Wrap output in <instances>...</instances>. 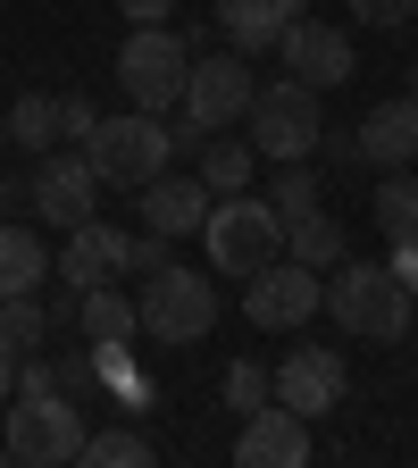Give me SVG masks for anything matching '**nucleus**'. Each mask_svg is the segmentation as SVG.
<instances>
[{
    "instance_id": "f257e3e1",
    "label": "nucleus",
    "mask_w": 418,
    "mask_h": 468,
    "mask_svg": "<svg viewBox=\"0 0 418 468\" xmlns=\"http://www.w3.org/2000/svg\"><path fill=\"white\" fill-rule=\"evenodd\" d=\"M327 310L351 343H410V318H418V292L385 268V260H335L327 268Z\"/></svg>"
},
{
    "instance_id": "f03ea898",
    "label": "nucleus",
    "mask_w": 418,
    "mask_h": 468,
    "mask_svg": "<svg viewBox=\"0 0 418 468\" xmlns=\"http://www.w3.org/2000/svg\"><path fill=\"white\" fill-rule=\"evenodd\" d=\"M201 251H209V276H260L268 260H284V218L268 193H218L209 218H201Z\"/></svg>"
},
{
    "instance_id": "7ed1b4c3",
    "label": "nucleus",
    "mask_w": 418,
    "mask_h": 468,
    "mask_svg": "<svg viewBox=\"0 0 418 468\" xmlns=\"http://www.w3.org/2000/svg\"><path fill=\"white\" fill-rule=\"evenodd\" d=\"M0 460H17V468L84 460V401H68V393H9L0 401Z\"/></svg>"
},
{
    "instance_id": "20e7f679",
    "label": "nucleus",
    "mask_w": 418,
    "mask_h": 468,
    "mask_svg": "<svg viewBox=\"0 0 418 468\" xmlns=\"http://www.w3.org/2000/svg\"><path fill=\"white\" fill-rule=\"evenodd\" d=\"M84 159L101 176V193H143L151 176L176 159V126L151 117V109H117V117H101V126L84 134Z\"/></svg>"
},
{
    "instance_id": "39448f33",
    "label": "nucleus",
    "mask_w": 418,
    "mask_h": 468,
    "mask_svg": "<svg viewBox=\"0 0 418 468\" xmlns=\"http://www.w3.org/2000/svg\"><path fill=\"white\" fill-rule=\"evenodd\" d=\"M185 76H193V42L176 26H126V50H117V92H126V109L176 117L185 109Z\"/></svg>"
},
{
    "instance_id": "423d86ee",
    "label": "nucleus",
    "mask_w": 418,
    "mask_h": 468,
    "mask_svg": "<svg viewBox=\"0 0 418 468\" xmlns=\"http://www.w3.org/2000/svg\"><path fill=\"white\" fill-rule=\"evenodd\" d=\"M134 310H143V335H151V343L193 351V343H209V326H218V284H209L201 268H176V260H167L159 276H143Z\"/></svg>"
},
{
    "instance_id": "0eeeda50",
    "label": "nucleus",
    "mask_w": 418,
    "mask_h": 468,
    "mask_svg": "<svg viewBox=\"0 0 418 468\" xmlns=\"http://www.w3.org/2000/svg\"><path fill=\"white\" fill-rule=\"evenodd\" d=\"M243 126H252V151H260V159H310V151L327 143V109H318V92H310V84L276 76V84H260V92H252Z\"/></svg>"
},
{
    "instance_id": "6e6552de",
    "label": "nucleus",
    "mask_w": 418,
    "mask_h": 468,
    "mask_svg": "<svg viewBox=\"0 0 418 468\" xmlns=\"http://www.w3.org/2000/svg\"><path fill=\"white\" fill-rule=\"evenodd\" d=\"M327 310V276L302 268V260H268L260 276H243V318L260 335H293V326H310Z\"/></svg>"
},
{
    "instance_id": "1a4fd4ad",
    "label": "nucleus",
    "mask_w": 418,
    "mask_h": 468,
    "mask_svg": "<svg viewBox=\"0 0 418 468\" xmlns=\"http://www.w3.org/2000/svg\"><path fill=\"white\" fill-rule=\"evenodd\" d=\"M260 76H252V58L243 50H193V76H185V109L176 117H193L201 134H226L234 117L252 109Z\"/></svg>"
},
{
    "instance_id": "9d476101",
    "label": "nucleus",
    "mask_w": 418,
    "mask_h": 468,
    "mask_svg": "<svg viewBox=\"0 0 418 468\" xmlns=\"http://www.w3.org/2000/svg\"><path fill=\"white\" fill-rule=\"evenodd\" d=\"M276 68L293 84H310V92H343L351 76H360V50H351V34L327 26V17H293L276 34Z\"/></svg>"
},
{
    "instance_id": "9b49d317",
    "label": "nucleus",
    "mask_w": 418,
    "mask_h": 468,
    "mask_svg": "<svg viewBox=\"0 0 418 468\" xmlns=\"http://www.w3.org/2000/svg\"><path fill=\"white\" fill-rule=\"evenodd\" d=\"M92 201H101V176H92V159H84V143H68V151H42L34 159V218L42 226H84L92 218Z\"/></svg>"
},
{
    "instance_id": "f8f14e48",
    "label": "nucleus",
    "mask_w": 418,
    "mask_h": 468,
    "mask_svg": "<svg viewBox=\"0 0 418 468\" xmlns=\"http://www.w3.org/2000/svg\"><path fill=\"white\" fill-rule=\"evenodd\" d=\"M343 393H351V368H343L335 343H302V351L276 360V401L293 410V419H327Z\"/></svg>"
},
{
    "instance_id": "ddd939ff",
    "label": "nucleus",
    "mask_w": 418,
    "mask_h": 468,
    "mask_svg": "<svg viewBox=\"0 0 418 468\" xmlns=\"http://www.w3.org/2000/svg\"><path fill=\"white\" fill-rule=\"evenodd\" d=\"M50 276H59V284H76V292H92V284H117V276H126V226H109V218L92 209L84 226H68V234H59Z\"/></svg>"
},
{
    "instance_id": "4468645a",
    "label": "nucleus",
    "mask_w": 418,
    "mask_h": 468,
    "mask_svg": "<svg viewBox=\"0 0 418 468\" xmlns=\"http://www.w3.org/2000/svg\"><path fill=\"white\" fill-rule=\"evenodd\" d=\"M209 201H218V193L201 185V176H176V167H159L151 185L134 193V218H143L151 234H167V243H176V234H201Z\"/></svg>"
},
{
    "instance_id": "2eb2a0df",
    "label": "nucleus",
    "mask_w": 418,
    "mask_h": 468,
    "mask_svg": "<svg viewBox=\"0 0 418 468\" xmlns=\"http://www.w3.org/2000/svg\"><path fill=\"white\" fill-rule=\"evenodd\" d=\"M351 151H360L377 176H385V167H410V159H418V92L377 101L360 126H351Z\"/></svg>"
},
{
    "instance_id": "dca6fc26",
    "label": "nucleus",
    "mask_w": 418,
    "mask_h": 468,
    "mask_svg": "<svg viewBox=\"0 0 418 468\" xmlns=\"http://www.w3.org/2000/svg\"><path fill=\"white\" fill-rule=\"evenodd\" d=\"M318 443H310V419H293V410L276 401V410H252L243 419V435H234V460L243 468H302Z\"/></svg>"
},
{
    "instance_id": "f3484780",
    "label": "nucleus",
    "mask_w": 418,
    "mask_h": 468,
    "mask_svg": "<svg viewBox=\"0 0 418 468\" xmlns=\"http://www.w3.org/2000/svg\"><path fill=\"white\" fill-rule=\"evenodd\" d=\"M302 17V0H218V34L243 50V58H260V50H276V34Z\"/></svg>"
},
{
    "instance_id": "a211bd4d",
    "label": "nucleus",
    "mask_w": 418,
    "mask_h": 468,
    "mask_svg": "<svg viewBox=\"0 0 418 468\" xmlns=\"http://www.w3.org/2000/svg\"><path fill=\"white\" fill-rule=\"evenodd\" d=\"M50 284V251H42V234L26 218H0V302L9 292H42Z\"/></svg>"
},
{
    "instance_id": "6ab92c4d",
    "label": "nucleus",
    "mask_w": 418,
    "mask_h": 468,
    "mask_svg": "<svg viewBox=\"0 0 418 468\" xmlns=\"http://www.w3.org/2000/svg\"><path fill=\"white\" fill-rule=\"evenodd\" d=\"M134 326H143V310L126 284H92L76 302V343H134Z\"/></svg>"
},
{
    "instance_id": "aec40b11",
    "label": "nucleus",
    "mask_w": 418,
    "mask_h": 468,
    "mask_svg": "<svg viewBox=\"0 0 418 468\" xmlns=\"http://www.w3.org/2000/svg\"><path fill=\"white\" fill-rule=\"evenodd\" d=\"M377 226H385L393 260H418V185H410V167H385V185H377Z\"/></svg>"
},
{
    "instance_id": "412c9836",
    "label": "nucleus",
    "mask_w": 418,
    "mask_h": 468,
    "mask_svg": "<svg viewBox=\"0 0 418 468\" xmlns=\"http://www.w3.org/2000/svg\"><path fill=\"white\" fill-rule=\"evenodd\" d=\"M252 167H260L252 143H226V134H201V143H193V176H201L209 193H243V185H252Z\"/></svg>"
},
{
    "instance_id": "4be33fe9",
    "label": "nucleus",
    "mask_w": 418,
    "mask_h": 468,
    "mask_svg": "<svg viewBox=\"0 0 418 468\" xmlns=\"http://www.w3.org/2000/svg\"><path fill=\"white\" fill-rule=\"evenodd\" d=\"M0 126H9V151H59V92H17Z\"/></svg>"
},
{
    "instance_id": "5701e85b",
    "label": "nucleus",
    "mask_w": 418,
    "mask_h": 468,
    "mask_svg": "<svg viewBox=\"0 0 418 468\" xmlns=\"http://www.w3.org/2000/svg\"><path fill=\"white\" fill-rule=\"evenodd\" d=\"M284 260H302V268H335L343 260V226L327 218V209H302V218H284Z\"/></svg>"
},
{
    "instance_id": "b1692460",
    "label": "nucleus",
    "mask_w": 418,
    "mask_h": 468,
    "mask_svg": "<svg viewBox=\"0 0 418 468\" xmlns=\"http://www.w3.org/2000/svg\"><path fill=\"white\" fill-rule=\"evenodd\" d=\"M84 468H151V435L126 419V427H101L84 435Z\"/></svg>"
},
{
    "instance_id": "393cba45",
    "label": "nucleus",
    "mask_w": 418,
    "mask_h": 468,
    "mask_svg": "<svg viewBox=\"0 0 418 468\" xmlns=\"http://www.w3.org/2000/svg\"><path fill=\"white\" fill-rule=\"evenodd\" d=\"M42 335H50V310H42V292H9V302H0V343L17 351H42Z\"/></svg>"
},
{
    "instance_id": "a878e982",
    "label": "nucleus",
    "mask_w": 418,
    "mask_h": 468,
    "mask_svg": "<svg viewBox=\"0 0 418 468\" xmlns=\"http://www.w3.org/2000/svg\"><path fill=\"white\" fill-rule=\"evenodd\" d=\"M268 201H276V218H302V209H318V167H310V159H276V176H268Z\"/></svg>"
},
{
    "instance_id": "bb28decb",
    "label": "nucleus",
    "mask_w": 418,
    "mask_h": 468,
    "mask_svg": "<svg viewBox=\"0 0 418 468\" xmlns=\"http://www.w3.org/2000/svg\"><path fill=\"white\" fill-rule=\"evenodd\" d=\"M268 401H276V377L260 360H226V410H243V419H252V410H268Z\"/></svg>"
},
{
    "instance_id": "cd10ccee",
    "label": "nucleus",
    "mask_w": 418,
    "mask_h": 468,
    "mask_svg": "<svg viewBox=\"0 0 418 468\" xmlns=\"http://www.w3.org/2000/svg\"><path fill=\"white\" fill-rule=\"evenodd\" d=\"M159 268H167V234H151V226L126 234V276H159Z\"/></svg>"
},
{
    "instance_id": "c85d7f7f",
    "label": "nucleus",
    "mask_w": 418,
    "mask_h": 468,
    "mask_svg": "<svg viewBox=\"0 0 418 468\" xmlns=\"http://www.w3.org/2000/svg\"><path fill=\"white\" fill-rule=\"evenodd\" d=\"M92 126H101V109H92L84 92H59V143H84Z\"/></svg>"
},
{
    "instance_id": "c756f323",
    "label": "nucleus",
    "mask_w": 418,
    "mask_h": 468,
    "mask_svg": "<svg viewBox=\"0 0 418 468\" xmlns=\"http://www.w3.org/2000/svg\"><path fill=\"white\" fill-rule=\"evenodd\" d=\"M351 17H360V26H410L418 0H351Z\"/></svg>"
},
{
    "instance_id": "7c9ffc66",
    "label": "nucleus",
    "mask_w": 418,
    "mask_h": 468,
    "mask_svg": "<svg viewBox=\"0 0 418 468\" xmlns=\"http://www.w3.org/2000/svg\"><path fill=\"white\" fill-rule=\"evenodd\" d=\"M17 209H34V167L26 176H0V218H17Z\"/></svg>"
},
{
    "instance_id": "2f4dec72",
    "label": "nucleus",
    "mask_w": 418,
    "mask_h": 468,
    "mask_svg": "<svg viewBox=\"0 0 418 468\" xmlns=\"http://www.w3.org/2000/svg\"><path fill=\"white\" fill-rule=\"evenodd\" d=\"M117 9H126V26H167L176 0H117Z\"/></svg>"
},
{
    "instance_id": "473e14b6",
    "label": "nucleus",
    "mask_w": 418,
    "mask_h": 468,
    "mask_svg": "<svg viewBox=\"0 0 418 468\" xmlns=\"http://www.w3.org/2000/svg\"><path fill=\"white\" fill-rule=\"evenodd\" d=\"M9 393H17V351L0 343V401H9Z\"/></svg>"
},
{
    "instance_id": "72a5a7b5",
    "label": "nucleus",
    "mask_w": 418,
    "mask_h": 468,
    "mask_svg": "<svg viewBox=\"0 0 418 468\" xmlns=\"http://www.w3.org/2000/svg\"><path fill=\"white\" fill-rule=\"evenodd\" d=\"M0 151H9V126H0Z\"/></svg>"
},
{
    "instance_id": "f704fd0d",
    "label": "nucleus",
    "mask_w": 418,
    "mask_h": 468,
    "mask_svg": "<svg viewBox=\"0 0 418 468\" xmlns=\"http://www.w3.org/2000/svg\"><path fill=\"white\" fill-rule=\"evenodd\" d=\"M410 343H418V318H410Z\"/></svg>"
},
{
    "instance_id": "c9c22d12",
    "label": "nucleus",
    "mask_w": 418,
    "mask_h": 468,
    "mask_svg": "<svg viewBox=\"0 0 418 468\" xmlns=\"http://www.w3.org/2000/svg\"><path fill=\"white\" fill-rule=\"evenodd\" d=\"M410 34H418V17H410Z\"/></svg>"
},
{
    "instance_id": "e433bc0d",
    "label": "nucleus",
    "mask_w": 418,
    "mask_h": 468,
    "mask_svg": "<svg viewBox=\"0 0 418 468\" xmlns=\"http://www.w3.org/2000/svg\"><path fill=\"white\" fill-rule=\"evenodd\" d=\"M410 92H418V76H410Z\"/></svg>"
}]
</instances>
